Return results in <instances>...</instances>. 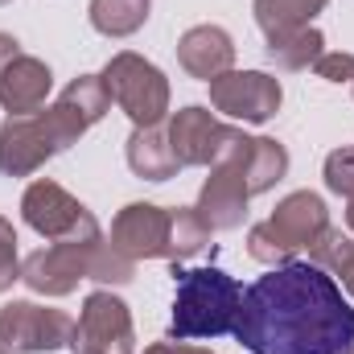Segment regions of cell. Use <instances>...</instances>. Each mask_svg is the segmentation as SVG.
I'll return each instance as SVG.
<instances>
[{
	"mask_svg": "<svg viewBox=\"0 0 354 354\" xmlns=\"http://www.w3.org/2000/svg\"><path fill=\"white\" fill-rule=\"evenodd\" d=\"M330 227V210H326V202L313 194V189H297V194H288L276 210H272V218H264L260 227H252V235H248V252H252V260L256 264H288L301 248H309L322 231Z\"/></svg>",
	"mask_w": 354,
	"mask_h": 354,
	"instance_id": "cell-4",
	"label": "cell"
},
{
	"mask_svg": "<svg viewBox=\"0 0 354 354\" xmlns=\"http://www.w3.org/2000/svg\"><path fill=\"white\" fill-rule=\"evenodd\" d=\"M12 280H21V260H17V231L12 223L0 214V292L12 288Z\"/></svg>",
	"mask_w": 354,
	"mask_h": 354,
	"instance_id": "cell-25",
	"label": "cell"
},
{
	"mask_svg": "<svg viewBox=\"0 0 354 354\" xmlns=\"http://www.w3.org/2000/svg\"><path fill=\"white\" fill-rule=\"evenodd\" d=\"M346 223H351V231H354V198L346 202Z\"/></svg>",
	"mask_w": 354,
	"mask_h": 354,
	"instance_id": "cell-29",
	"label": "cell"
},
{
	"mask_svg": "<svg viewBox=\"0 0 354 354\" xmlns=\"http://www.w3.org/2000/svg\"><path fill=\"white\" fill-rule=\"evenodd\" d=\"M351 354H354V351H351Z\"/></svg>",
	"mask_w": 354,
	"mask_h": 354,
	"instance_id": "cell-32",
	"label": "cell"
},
{
	"mask_svg": "<svg viewBox=\"0 0 354 354\" xmlns=\"http://www.w3.org/2000/svg\"><path fill=\"white\" fill-rule=\"evenodd\" d=\"M206 243H210V227L198 218L194 206H177V210H169V260H174V264L198 256Z\"/></svg>",
	"mask_w": 354,
	"mask_h": 354,
	"instance_id": "cell-22",
	"label": "cell"
},
{
	"mask_svg": "<svg viewBox=\"0 0 354 354\" xmlns=\"http://www.w3.org/2000/svg\"><path fill=\"white\" fill-rule=\"evenodd\" d=\"M0 354H12V351H8V346H4V342H0Z\"/></svg>",
	"mask_w": 354,
	"mask_h": 354,
	"instance_id": "cell-30",
	"label": "cell"
},
{
	"mask_svg": "<svg viewBox=\"0 0 354 354\" xmlns=\"http://www.w3.org/2000/svg\"><path fill=\"white\" fill-rule=\"evenodd\" d=\"M99 243H103V231H99L95 214L87 210L83 223H79L71 235L54 239L50 248L33 252V256L21 264V280H25L37 297H71V292L79 288V280H87L91 256H95Z\"/></svg>",
	"mask_w": 354,
	"mask_h": 354,
	"instance_id": "cell-5",
	"label": "cell"
},
{
	"mask_svg": "<svg viewBox=\"0 0 354 354\" xmlns=\"http://www.w3.org/2000/svg\"><path fill=\"white\" fill-rule=\"evenodd\" d=\"M165 132H169V149H174V157H177L181 169H189V165H214V161L243 136L239 128L214 120V115H210L206 107H198V103L174 111Z\"/></svg>",
	"mask_w": 354,
	"mask_h": 354,
	"instance_id": "cell-10",
	"label": "cell"
},
{
	"mask_svg": "<svg viewBox=\"0 0 354 354\" xmlns=\"http://www.w3.org/2000/svg\"><path fill=\"white\" fill-rule=\"evenodd\" d=\"M309 260L317 268H326V272L354 297V239H346V235L334 231V227H326V231L309 243Z\"/></svg>",
	"mask_w": 354,
	"mask_h": 354,
	"instance_id": "cell-20",
	"label": "cell"
},
{
	"mask_svg": "<svg viewBox=\"0 0 354 354\" xmlns=\"http://www.w3.org/2000/svg\"><path fill=\"white\" fill-rule=\"evenodd\" d=\"M284 174H288V149L272 136H252V161H248L252 194H268Z\"/></svg>",
	"mask_w": 354,
	"mask_h": 354,
	"instance_id": "cell-21",
	"label": "cell"
},
{
	"mask_svg": "<svg viewBox=\"0 0 354 354\" xmlns=\"http://www.w3.org/2000/svg\"><path fill=\"white\" fill-rule=\"evenodd\" d=\"M351 87H354V83H351Z\"/></svg>",
	"mask_w": 354,
	"mask_h": 354,
	"instance_id": "cell-31",
	"label": "cell"
},
{
	"mask_svg": "<svg viewBox=\"0 0 354 354\" xmlns=\"http://www.w3.org/2000/svg\"><path fill=\"white\" fill-rule=\"evenodd\" d=\"M313 71L326 83H354V54H346V50H326L313 62Z\"/></svg>",
	"mask_w": 354,
	"mask_h": 354,
	"instance_id": "cell-26",
	"label": "cell"
},
{
	"mask_svg": "<svg viewBox=\"0 0 354 354\" xmlns=\"http://www.w3.org/2000/svg\"><path fill=\"white\" fill-rule=\"evenodd\" d=\"M91 25L95 33L103 37H132L149 12H153V0H91Z\"/></svg>",
	"mask_w": 354,
	"mask_h": 354,
	"instance_id": "cell-19",
	"label": "cell"
},
{
	"mask_svg": "<svg viewBox=\"0 0 354 354\" xmlns=\"http://www.w3.org/2000/svg\"><path fill=\"white\" fill-rule=\"evenodd\" d=\"M145 354H214V351H202V346H185V342H177V338H169V342H153Z\"/></svg>",
	"mask_w": 354,
	"mask_h": 354,
	"instance_id": "cell-27",
	"label": "cell"
},
{
	"mask_svg": "<svg viewBox=\"0 0 354 354\" xmlns=\"http://www.w3.org/2000/svg\"><path fill=\"white\" fill-rule=\"evenodd\" d=\"M99 79L111 95V103L132 120V128H157L169 115V79L149 58L132 50L111 54Z\"/></svg>",
	"mask_w": 354,
	"mask_h": 354,
	"instance_id": "cell-6",
	"label": "cell"
},
{
	"mask_svg": "<svg viewBox=\"0 0 354 354\" xmlns=\"http://www.w3.org/2000/svg\"><path fill=\"white\" fill-rule=\"evenodd\" d=\"M177 62H181V71H185L189 79L210 83V79H218V75L231 71V62H235V41H231V33H227L223 25H194V29H185L181 41H177Z\"/></svg>",
	"mask_w": 354,
	"mask_h": 354,
	"instance_id": "cell-14",
	"label": "cell"
},
{
	"mask_svg": "<svg viewBox=\"0 0 354 354\" xmlns=\"http://www.w3.org/2000/svg\"><path fill=\"white\" fill-rule=\"evenodd\" d=\"M111 243L140 260H169V210L153 202H128L111 223Z\"/></svg>",
	"mask_w": 354,
	"mask_h": 354,
	"instance_id": "cell-12",
	"label": "cell"
},
{
	"mask_svg": "<svg viewBox=\"0 0 354 354\" xmlns=\"http://www.w3.org/2000/svg\"><path fill=\"white\" fill-rule=\"evenodd\" d=\"M17 54H21V41H17L12 33H0V71H4Z\"/></svg>",
	"mask_w": 354,
	"mask_h": 354,
	"instance_id": "cell-28",
	"label": "cell"
},
{
	"mask_svg": "<svg viewBox=\"0 0 354 354\" xmlns=\"http://www.w3.org/2000/svg\"><path fill=\"white\" fill-rule=\"evenodd\" d=\"M124 157H128V169L136 177H145V181H169L181 169L174 149H169V132L161 124L157 128H132Z\"/></svg>",
	"mask_w": 354,
	"mask_h": 354,
	"instance_id": "cell-16",
	"label": "cell"
},
{
	"mask_svg": "<svg viewBox=\"0 0 354 354\" xmlns=\"http://www.w3.org/2000/svg\"><path fill=\"white\" fill-rule=\"evenodd\" d=\"M326 185L342 198H354V149H334L326 157Z\"/></svg>",
	"mask_w": 354,
	"mask_h": 354,
	"instance_id": "cell-24",
	"label": "cell"
},
{
	"mask_svg": "<svg viewBox=\"0 0 354 354\" xmlns=\"http://www.w3.org/2000/svg\"><path fill=\"white\" fill-rule=\"evenodd\" d=\"M54 87V75L41 58L33 54H17L4 71H0V107L8 115H29L37 107H46V95Z\"/></svg>",
	"mask_w": 354,
	"mask_h": 354,
	"instance_id": "cell-15",
	"label": "cell"
},
{
	"mask_svg": "<svg viewBox=\"0 0 354 354\" xmlns=\"http://www.w3.org/2000/svg\"><path fill=\"white\" fill-rule=\"evenodd\" d=\"M111 107V95L99 75H79L58 95V103L37 107L29 115H8L0 124V174L29 177L37 174L50 157L79 145V136L91 124H99Z\"/></svg>",
	"mask_w": 354,
	"mask_h": 354,
	"instance_id": "cell-2",
	"label": "cell"
},
{
	"mask_svg": "<svg viewBox=\"0 0 354 354\" xmlns=\"http://www.w3.org/2000/svg\"><path fill=\"white\" fill-rule=\"evenodd\" d=\"M71 354H136V330H132L128 305L107 288L91 292L75 322Z\"/></svg>",
	"mask_w": 354,
	"mask_h": 354,
	"instance_id": "cell-9",
	"label": "cell"
},
{
	"mask_svg": "<svg viewBox=\"0 0 354 354\" xmlns=\"http://www.w3.org/2000/svg\"><path fill=\"white\" fill-rule=\"evenodd\" d=\"M75 317L33 301H8L0 309V342L12 354H50L71 346Z\"/></svg>",
	"mask_w": 354,
	"mask_h": 354,
	"instance_id": "cell-8",
	"label": "cell"
},
{
	"mask_svg": "<svg viewBox=\"0 0 354 354\" xmlns=\"http://www.w3.org/2000/svg\"><path fill=\"white\" fill-rule=\"evenodd\" d=\"M264 54L268 62L280 66V71H309L326 54V37H322L317 25H305V29H292L284 37H268Z\"/></svg>",
	"mask_w": 354,
	"mask_h": 354,
	"instance_id": "cell-17",
	"label": "cell"
},
{
	"mask_svg": "<svg viewBox=\"0 0 354 354\" xmlns=\"http://www.w3.org/2000/svg\"><path fill=\"white\" fill-rule=\"evenodd\" d=\"M326 4L330 0H256V25L264 29V37H284L292 29L313 25Z\"/></svg>",
	"mask_w": 354,
	"mask_h": 354,
	"instance_id": "cell-18",
	"label": "cell"
},
{
	"mask_svg": "<svg viewBox=\"0 0 354 354\" xmlns=\"http://www.w3.org/2000/svg\"><path fill=\"white\" fill-rule=\"evenodd\" d=\"M280 99H284L280 79L264 71H227L210 79V107L243 124H268L280 111Z\"/></svg>",
	"mask_w": 354,
	"mask_h": 354,
	"instance_id": "cell-11",
	"label": "cell"
},
{
	"mask_svg": "<svg viewBox=\"0 0 354 354\" xmlns=\"http://www.w3.org/2000/svg\"><path fill=\"white\" fill-rule=\"evenodd\" d=\"M174 322H169V338L189 342V338H223L235 330L239 305H243V288L235 276H227L223 268H177L174 264Z\"/></svg>",
	"mask_w": 354,
	"mask_h": 354,
	"instance_id": "cell-3",
	"label": "cell"
},
{
	"mask_svg": "<svg viewBox=\"0 0 354 354\" xmlns=\"http://www.w3.org/2000/svg\"><path fill=\"white\" fill-rule=\"evenodd\" d=\"M248 161H252V136H239L214 165L210 177L198 194V218L210 227V231H235L243 227L248 218V202L256 198L252 194V177H248Z\"/></svg>",
	"mask_w": 354,
	"mask_h": 354,
	"instance_id": "cell-7",
	"label": "cell"
},
{
	"mask_svg": "<svg viewBox=\"0 0 354 354\" xmlns=\"http://www.w3.org/2000/svg\"><path fill=\"white\" fill-rule=\"evenodd\" d=\"M83 214H87V206H83L71 189H62L58 181H50V177L33 181V185L25 189V198H21V218H25L41 239H62V235H71V231L83 223Z\"/></svg>",
	"mask_w": 354,
	"mask_h": 354,
	"instance_id": "cell-13",
	"label": "cell"
},
{
	"mask_svg": "<svg viewBox=\"0 0 354 354\" xmlns=\"http://www.w3.org/2000/svg\"><path fill=\"white\" fill-rule=\"evenodd\" d=\"M132 276H136V260H132V256H124L111 239H103V243L95 248L87 280H99V284H128Z\"/></svg>",
	"mask_w": 354,
	"mask_h": 354,
	"instance_id": "cell-23",
	"label": "cell"
},
{
	"mask_svg": "<svg viewBox=\"0 0 354 354\" xmlns=\"http://www.w3.org/2000/svg\"><path fill=\"white\" fill-rule=\"evenodd\" d=\"M252 354H351L354 309L313 260H288L243 288L231 330Z\"/></svg>",
	"mask_w": 354,
	"mask_h": 354,
	"instance_id": "cell-1",
	"label": "cell"
}]
</instances>
